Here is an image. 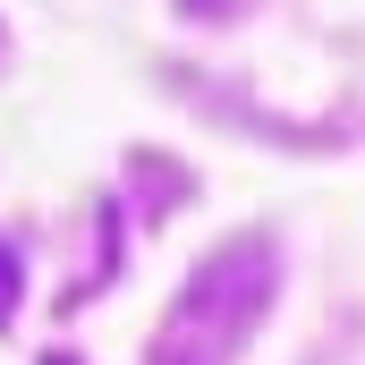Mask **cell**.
<instances>
[{
    "label": "cell",
    "instance_id": "1",
    "mask_svg": "<svg viewBox=\"0 0 365 365\" xmlns=\"http://www.w3.org/2000/svg\"><path fill=\"white\" fill-rule=\"evenodd\" d=\"M9 306H17V255L0 247V314H9Z\"/></svg>",
    "mask_w": 365,
    "mask_h": 365
}]
</instances>
